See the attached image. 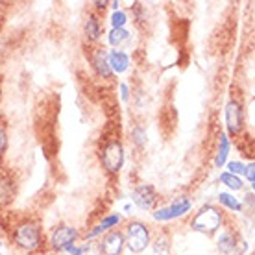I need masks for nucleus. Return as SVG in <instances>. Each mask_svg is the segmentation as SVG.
I'll return each instance as SVG.
<instances>
[{
  "instance_id": "a211bd4d",
  "label": "nucleus",
  "mask_w": 255,
  "mask_h": 255,
  "mask_svg": "<svg viewBox=\"0 0 255 255\" xmlns=\"http://www.w3.org/2000/svg\"><path fill=\"white\" fill-rule=\"evenodd\" d=\"M218 204L222 205L224 209H228V211H233V213H243L244 209V204L239 200V198H235L231 192H218Z\"/></svg>"
},
{
  "instance_id": "c85d7f7f",
  "label": "nucleus",
  "mask_w": 255,
  "mask_h": 255,
  "mask_svg": "<svg viewBox=\"0 0 255 255\" xmlns=\"http://www.w3.org/2000/svg\"><path fill=\"white\" fill-rule=\"evenodd\" d=\"M0 248H2V243H0Z\"/></svg>"
},
{
  "instance_id": "9b49d317",
  "label": "nucleus",
  "mask_w": 255,
  "mask_h": 255,
  "mask_svg": "<svg viewBox=\"0 0 255 255\" xmlns=\"http://www.w3.org/2000/svg\"><path fill=\"white\" fill-rule=\"evenodd\" d=\"M91 65H93V70L96 72L98 78H102V80H111L113 78V72H111L108 63V50L106 48L98 46V48L93 50V54H91Z\"/></svg>"
},
{
  "instance_id": "b1692460",
  "label": "nucleus",
  "mask_w": 255,
  "mask_h": 255,
  "mask_svg": "<svg viewBox=\"0 0 255 255\" xmlns=\"http://www.w3.org/2000/svg\"><path fill=\"white\" fill-rule=\"evenodd\" d=\"M6 148H7V131H6V126L0 122V157L6 153Z\"/></svg>"
},
{
  "instance_id": "bb28decb",
  "label": "nucleus",
  "mask_w": 255,
  "mask_h": 255,
  "mask_svg": "<svg viewBox=\"0 0 255 255\" xmlns=\"http://www.w3.org/2000/svg\"><path fill=\"white\" fill-rule=\"evenodd\" d=\"M108 4H109V2H95V7H96V9H102V11H104V9L108 7Z\"/></svg>"
},
{
  "instance_id": "7ed1b4c3",
  "label": "nucleus",
  "mask_w": 255,
  "mask_h": 255,
  "mask_svg": "<svg viewBox=\"0 0 255 255\" xmlns=\"http://www.w3.org/2000/svg\"><path fill=\"white\" fill-rule=\"evenodd\" d=\"M122 233H124V244L131 254H142L146 248H150L152 230L142 220H129Z\"/></svg>"
},
{
  "instance_id": "f257e3e1",
  "label": "nucleus",
  "mask_w": 255,
  "mask_h": 255,
  "mask_svg": "<svg viewBox=\"0 0 255 255\" xmlns=\"http://www.w3.org/2000/svg\"><path fill=\"white\" fill-rule=\"evenodd\" d=\"M13 244L19 250L26 252V254H35L41 252L43 244H45V237H43V230L37 222L33 220H22L13 228L11 233Z\"/></svg>"
},
{
  "instance_id": "393cba45",
  "label": "nucleus",
  "mask_w": 255,
  "mask_h": 255,
  "mask_svg": "<svg viewBox=\"0 0 255 255\" xmlns=\"http://www.w3.org/2000/svg\"><path fill=\"white\" fill-rule=\"evenodd\" d=\"M244 176H246V179L250 181V187H254V183H255V163L254 161H250L248 165H246V168H244Z\"/></svg>"
},
{
  "instance_id": "4468645a",
  "label": "nucleus",
  "mask_w": 255,
  "mask_h": 255,
  "mask_svg": "<svg viewBox=\"0 0 255 255\" xmlns=\"http://www.w3.org/2000/svg\"><path fill=\"white\" fill-rule=\"evenodd\" d=\"M102 32H104L102 22L98 19V15L89 13L85 22H83V35H85V39H87L89 43H96L98 39L102 37Z\"/></svg>"
},
{
  "instance_id": "c756f323",
  "label": "nucleus",
  "mask_w": 255,
  "mask_h": 255,
  "mask_svg": "<svg viewBox=\"0 0 255 255\" xmlns=\"http://www.w3.org/2000/svg\"><path fill=\"white\" fill-rule=\"evenodd\" d=\"M0 255H4V254H0Z\"/></svg>"
},
{
  "instance_id": "2eb2a0df",
  "label": "nucleus",
  "mask_w": 255,
  "mask_h": 255,
  "mask_svg": "<svg viewBox=\"0 0 255 255\" xmlns=\"http://www.w3.org/2000/svg\"><path fill=\"white\" fill-rule=\"evenodd\" d=\"M230 152H231L230 137H228L226 131H222V133L218 135V150H217V155H215V166H217V168H222V166L228 163Z\"/></svg>"
},
{
  "instance_id": "ddd939ff",
  "label": "nucleus",
  "mask_w": 255,
  "mask_h": 255,
  "mask_svg": "<svg viewBox=\"0 0 255 255\" xmlns=\"http://www.w3.org/2000/svg\"><path fill=\"white\" fill-rule=\"evenodd\" d=\"M108 63L113 74H124L129 69V56L124 50L113 48V50L108 52Z\"/></svg>"
},
{
  "instance_id": "6ab92c4d",
  "label": "nucleus",
  "mask_w": 255,
  "mask_h": 255,
  "mask_svg": "<svg viewBox=\"0 0 255 255\" xmlns=\"http://www.w3.org/2000/svg\"><path fill=\"white\" fill-rule=\"evenodd\" d=\"M220 183H224V185L228 187L230 191H243L244 189V181L241 178H237V176H233V174L230 172H222L220 174Z\"/></svg>"
},
{
  "instance_id": "0eeeda50",
  "label": "nucleus",
  "mask_w": 255,
  "mask_h": 255,
  "mask_svg": "<svg viewBox=\"0 0 255 255\" xmlns=\"http://www.w3.org/2000/svg\"><path fill=\"white\" fill-rule=\"evenodd\" d=\"M224 119H226V128L230 135H239L244 128V109L243 104L239 102L237 98H231L230 102L226 104L224 109Z\"/></svg>"
},
{
  "instance_id": "f03ea898",
  "label": "nucleus",
  "mask_w": 255,
  "mask_h": 255,
  "mask_svg": "<svg viewBox=\"0 0 255 255\" xmlns=\"http://www.w3.org/2000/svg\"><path fill=\"white\" fill-rule=\"evenodd\" d=\"M224 226V211L217 207L215 204L202 205L198 213L191 218V230L200 235L211 237L215 235L220 228Z\"/></svg>"
},
{
  "instance_id": "412c9836",
  "label": "nucleus",
  "mask_w": 255,
  "mask_h": 255,
  "mask_svg": "<svg viewBox=\"0 0 255 255\" xmlns=\"http://www.w3.org/2000/svg\"><path fill=\"white\" fill-rule=\"evenodd\" d=\"M111 28H126L128 24V13L122 11V9H117V11L111 13Z\"/></svg>"
},
{
  "instance_id": "39448f33",
  "label": "nucleus",
  "mask_w": 255,
  "mask_h": 255,
  "mask_svg": "<svg viewBox=\"0 0 255 255\" xmlns=\"http://www.w3.org/2000/svg\"><path fill=\"white\" fill-rule=\"evenodd\" d=\"M78 239H80V231H78L76 226L59 224L52 230L50 237H48V246L58 254H65V250L74 246L78 243Z\"/></svg>"
},
{
  "instance_id": "f8f14e48",
  "label": "nucleus",
  "mask_w": 255,
  "mask_h": 255,
  "mask_svg": "<svg viewBox=\"0 0 255 255\" xmlns=\"http://www.w3.org/2000/svg\"><path fill=\"white\" fill-rule=\"evenodd\" d=\"M121 222H122L121 215H119V213H111V215H108V217H104L93 230L87 231L85 241H93V239H96V237H102L104 233H108V231L117 230V226H119Z\"/></svg>"
},
{
  "instance_id": "423d86ee",
  "label": "nucleus",
  "mask_w": 255,
  "mask_h": 255,
  "mask_svg": "<svg viewBox=\"0 0 255 255\" xmlns=\"http://www.w3.org/2000/svg\"><path fill=\"white\" fill-rule=\"evenodd\" d=\"M192 209V200L189 196H178L165 207L153 209L152 217L155 222H170V220H178L183 218Z\"/></svg>"
},
{
  "instance_id": "dca6fc26",
  "label": "nucleus",
  "mask_w": 255,
  "mask_h": 255,
  "mask_svg": "<svg viewBox=\"0 0 255 255\" xmlns=\"http://www.w3.org/2000/svg\"><path fill=\"white\" fill-rule=\"evenodd\" d=\"M150 246H152L153 254L155 255H170L172 254V243H170V237H168V233H159V235L152 237V243H150Z\"/></svg>"
},
{
  "instance_id": "9d476101",
  "label": "nucleus",
  "mask_w": 255,
  "mask_h": 255,
  "mask_svg": "<svg viewBox=\"0 0 255 255\" xmlns=\"http://www.w3.org/2000/svg\"><path fill=\"white\" fill-rule=\"evenodd\" d=\"M217 248L222 255H239L244 250V241L239 239L235 231L226 230L218 235Z\"/></svg>"
},
{
  "instance_id": "4be33fe9",
  "label": "nucleus",
  "mask_w": 255,
  "mask_h": 255,
  "mask_svg": "<svg viewBox=\"0 0 255 255\" xmlns=\"http://www.w3.org/2000/svg\"><path fill=\"white\" fill-rule=\"evenodd\" d=\"M226 166H228V172L237 176V178L244 176V168H246V165H244L243 161H228Z\"/></svg>"
},
{
  "instance_id": "a878e982",
  "label": "nucleus",
  "mask_w": 255,
  "mask_h": 255,
  "mask_svg": "<svg viewBox=\"0 0 255 255\" xmlns=\"http://www.w3.org/2000/svg\"><path fill=\"white\" fill-rule=\"evenodd\" d=\"M121 98L126 102L128 98H129V89H128V85L126 83H121Z\"/></svg>"
},
{
  "instance_id": "5701e85b",
  "label": "nucleus",
  "mask_w": 255,
  "mask_h": 255,
  "mask_svg": "<svg viewBox=\"0 0 255 255\" xmlns=\"http://www.w3.org/2000/svg\"><path fill=\"white\" fill-rule=\"evenodd\" d=\"M80 255H102V254H100V250H98L96 243H93V241H85V243L80 246Z\"/></svg>"
},
{
  "instance_id": "6e6552de",
  "label": "nucleus",
  "mask_w": 255,
  "mask_h": 255,
  "mask_svg": "<svg viewBox=\"0 0 255 255\" xmlns=\"http://www.w3.org/2000/svg\"><path fill=\"white\" fill-rule=\"evenodd\" d=\"M131 202L140 211H153L157 202H159V194L153 189V185L140 183L131 191Z\"/></svg>"
},
{
  "instance_id": "1a4fd4ad",
  "label": "nucleus",
  "mask_w": 255,
  "mask_h": 255,
  "mask_svg": "<svg viewBox=\"0 0 255 255\" xmlns=\"http://www.w3.org/2000/svg\"><path fill=\"white\" fill-rule=\"evenodd\" d=\"M102 255H122L126 244H124V233L122 230H111L100 237V243H96Z\"/></svg>"
},
{
  "instance_id": "aec40b11",
  "label": "nucleus",
  "mask_w": 255,
  "mask_h": 255,
  "mask_svg": "<svg viewBox=\"0 0 255 255\" xmlns=\"http://www.w3.org/2000/svg\"><path fill=\"white\" fill-rule=\"evenodd\" d=\"M131 140L135 142V146L137 148H142L144 144H146V140H148L146 129L140 126V124H137V126L131 129Z\"/></svg>"
},
{
  "instance_id": "cd10ccee",
  "label": "nucleus",
  "mask_w": 255,
  "mask_h": 255,
  "mask_svg": "<svg viewBox=\"0 0 255 255\" xmlns=\"http://www.w3.org/2000/svg\"><path fill=\"white\" fill-rule=\"evenodd\" d=\"M0 100H2V87H0Z\"/></svg>"
},
{
  "instance_id": "20e7f679",
  "label": "nucleus",
  "mask_w": 255,
  "mask_h": 255,
  "mask_svg": "<svg viewBox=\"0 0 255 255\" xmlns=\"http://www.w3.org/2000/svg\"><path fill=\"white\" fill-rule=\"evenodd\" d=\"M100 161H102V166L106 168L108 174H119L124 166V161H126V153H124V146L119 139H111L108 140L102 146V152H100Z\"/></svg>"
},
{
  "instance_id": "f3484780",
  "label": "nucleus",
  "mask_w": 255,
  "mask_h": 255,
  "mask_svg": "<svg viewBox=\"0 0 255 255\" xmlns=\"http://www.w3.org/2000/svg\"><path fill=\"white\" fill-rule=\"evenodd\" d=\"M131 39V32L129 30H126V28H111V32L108 33V41L109 45L113 46V48H121V46H124Z\"/></svg>"
}]
</instances>
